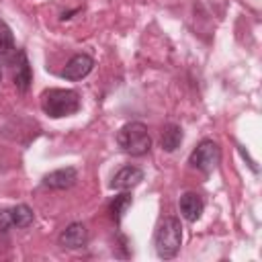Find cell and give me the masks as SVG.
I'll use <instances>...</instances> for the list:
<instances>
[{
	"mask_svg": "<svg viewBox=\"0 0 262 262\" xmlns=\"http://www.w3.org/2000/svg\"><path fill=\"white\" fill-rule=\"evenodd\" d=\"M92 68H94V59L88 53H76L74 57H70L66 68L61 70V78H66V80H82L92 72Z\"/></svg>",
	"mask_w": 262,
	"mask_h": 262,
	"instance_id": "5",
	"label": "cell"
},
{
	"mask_svg": "<svg viewBox=\"0 0 262 262\" xmlns=\"http://www.w3.org/2000/svg\"><path fill=\"white\" fill-rule=\"evenodd\" d=\"M8 217H10V225L20 227V229L33 225V221H35V213H33V209H31L29 205H25V203L10 207V209H8Z\"/></svg>",
	"mask_w": 262,
	"mask_h": 262,
	"instance_id": "12",
	"label": "cell"
},
{
	"mask_svg": "<svg viewBox=\"0 0 262 262\" xmlns=\"http://www.w3.org/2000/svg\"><path fill=\"white\" fill-rule=\"evenodd\" d=\"M41 108L51 119L70 117L80 111V94L70 88H49L41 94Z\"/></svg>",
	"mask_w": 262,
	"mask_h": 262,
	"instance_id": "1",
	"label": "cell"
},
{
	"mask_svg": "<svg viewBox=\"0 0 262 262\" xmlns=\"http://www.w3.org/2000/svg\"><path fill=\"white\" fill-rule=\"evenodd\" d=\"M14 53H16V49H14L12 31L4 20H0V57L8 61V59H12Z\"/></svg>",
	"mask_w": 262,
	"mask_h": 262,
	"instance_id": "13",
	"label": "cell"
},
{
	"mask_svg": "<svg viewBox=\"0 0 262 262\" xmlns=\"http://www.w3.org/2000/svg\"><path fill=\"white\" fill-rule=\"evenodd\" d=\"M178 207H180V215H182L186 221L194 223V221L201 219L203 209H205V203H203L201 194H196V192H184V194H180Z\"/></svg>",
	"mask_w": 262,
	"mask_h": 262,
	"instance_id": "10",
	"label": "cell"
},
{
	"mask_svg": "<svg viewBox=\"0 0 262 262\" xmlns=\"http://www.w3.org/2000/svg\"><path fill=\"white\" fill-rule=\"evenodd\" d=\"M154 246L160 258L170 260L178 254L182 246V225L176 217H164L156 229L154 235Z\"/></svg>",
	"mask_w": 262,
	"mask_h": 262,
	"instance_id": "3",
	"label": "cell"
},
{
	"mask_svg": "<svg viewBox=\"0 0 262 262\" xmlns=\"http://www.w3.org/2000/svg\"><path fill=\"white\" fill-rule=\"evenodd\" d=\"M131 203H133V196H131L129 192H121V194H117L115 201L111 203L108 211H111V217H113V221H115L117 225L121 223V219H123L125 211L131 207Z\"/></svg>",
	"mask_w": 262,
	"mask_h": 262,
	"instance_id": "14",
	"label": "cell"
},
{
	"mask_svg": "<svg viewBox=\"0 0 262 262\" xmlns=\"http://www.w3.org/2000/svg\"><path fill=\"white\" fill-rule=\"evenodd\" d=\"M10 227V217H8V209L0 211V231H6Z\"/></svg>",
	"mask_w": 262,
	"mask_h": 262,
	"instance_id": "15",
	"label": "cell"
},
{
	"mask_svg": "<svg viewBox=\"0 0 262 262\" xmlns=\"http://www.w3.org/2000/svg\"><path fill=\"white\" fill-rule=\"evenodd\" d=\"M0 82H2V70H0Z\"/></svg>",
	"mask_w": 262,
	"mask_h": 262,
	"instance_id": "16",
	"label": "cell"
},
{
	"mask_svg": "<svg viewBox=\"0 0 262 262\" xmlns=\"http://www.w3.org/2000/svg\"><path fill=\"white\" fill-rule=\"evenodd\" d=\"M88 242V229L84 223H70L61 233H59V246L68 250H80Z\"/></svg>",
	"mask_w": 262,
	"mask_h": 262,
	"instance_id": "8",
	"label": "cell"
},
{
	"mask_svg": "<svg viewBox=\"0 0 262 262\" xmlns=\"http://www.w3.org/2000/svg\"><path fill=\"white\" fill-rule=\"evenodd\" d=\"M143 180V170L137 166H123L111 180V188L115 190H131Z\"/></svg>",
	"mask_w": 262,
	"mask_h": 262,
	"instance_id": "9",
	"label": "cell"
},
{
	"mask_svg": "<svg viewBox=\"0 0 262 262\" xmlns=\"http://www.w3.org/2000/svg\"><path fill=\"white\" fill-rule=\"evenodd\" d=\"M117 143L125 154L133 156V158H141L151 149L149 131L139 121H131V123L123 125L117 133Z\"/></svg>",
	"mask_w": 262,
	"mask_h": 262,
	"instance_id": "2",
	"label": "cell"
},
{
	"mask_svg": "<svg viewBox=\"0 0 262 262\" xmlns=\"http://www.w3.org/2000/svg\"><path fill=\"white\" fill-rule=\"evenodd\" d=\"M12 80H14V86L16 90L20 92H27L31 82H33V74H31V66H29V59H27V53L23 49H18L14 53V61H12Z\"/></svg>",
	"mask_w": 262,
	"mask_h": 262,
	"instance_id": "6",
	"label": "cell"
},
{
	"mask_svg": "<svg viewBox=\"0 0 262 262\" xmlns=\"http://www.w3.org/2000/svg\"><path fill=\"white\" fill-rule=\"evenodd\" d=\"M78 180V170L68 166V168H57L49 174L43 176V186L51 188V190H66L70 186H74Z\"/></svg>",
	"mask_w": 262,
	"mask_h": 262,
	"instance_id": "7",
	"label": "cell"
},
{
	"mask_svg": "<svg viewBox=\"0 0 262 262\" xmlns=\"http://www.w3.org/2000/svg\"><path fill=\"white\" fill-rule=\"evenodd\" d=\"M221 162V147L213 139H203L190 154L188 164L203 174H211Z\"/></svg>",
	"mask_w": 262,
	"mask_h": 262,
	"instance_id": "4",
	"label": "cell"
},
{
	"mask_svg": "<svg viewBox=\"0 0 262 262\" xmlns=\"http://www.w3.org/2000/svg\"><path fill=\"white\" fill-rule=\"evenodd\" d=\"M182 127L176 125V123H168L164 125L162 129V135H160V143H162V149L166 151H176L182 143Z\"/></svg>",
	"mask_w": 262,
	"mask_h": 262,
	"instance_id": "11",
	"label": "cell"
}]
</instances>
